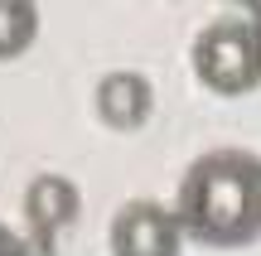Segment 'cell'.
I'll return each instance as SVG.
<instances>
[{"label":"cell","mask_w":261,"mask_h":256,"mask_svg":"<svg viewBox=\"0 0 261 256\" xmlns=\"http://www.w3.org/2000/svg\"><path fill=\"white\" fill-rule=\"evenodd\" d=\"M174 213L198 247H252L261 237V155L232 145L198 155L179 179Z\"/></svg>","instance_id":"6da1fadb"},{"label":"cell","mask_w":261,"mask_h":256,"mask_svg":"<svg viewBox=\"0 0 261 256\" xmlns=\"http://www.w3.org/2000/svg\"><path fill=\"white\" fill-rule=\"evenodd\" d=\"M194 77L218 97H247L261 87V24L256 19H213L189 48Z\"/></svg>","instance_id":"7a4b0ae2"},{"label":"cell","mask_w":261,"mask_h":256,"mask_svg":"<svg viewBox=\"0 0 261 256\" xmlns=\"http://www.w3.org/2000/svg\"><path fill=\"white\" fill-rule=\"evenodd\" d=\"M107 247H112V256H179L184 222L174 208H165L155 198H130L116 208Z\"/></svg>","instance_id":"3957f363"},{"label":"cell","mask_w":261,"mask_h":256,"mask_svg":"<svg viewBox=\"0 0 261 256\" xmlns=\"http://www.w3.org/2000/svg\"><path fill=\"white\" fill-rule=\"evenodd\" d=\"M92 106L112 131H140L150 121V111H155V87H150V77L130 73V68H116V73H107L97 82Z\"/></svg>","instance_id":"277c9868"},{"label":"cell","mask_w":261,"mask_h":256,"mask_svg":"<svg viewBox=\"0 0 261 256\" xmlns=\"http://www.w3.org/2000/svg\"><path fill=\"white\" fill-rule=\"evenodd\" d=\"M83 213V193L68 174H34L24 189V222L39 242H48L54 232H63L68 222Z\"/></svg>","instance_id":"5b68a950"},{"label":"cell","mask_w":261,"mask_h":256,"mask_svg":"<svg viewBox=\"0 0 261 256\" xmlns=\"http://www.w3.org/2000/svg\"><path fill=\"white\" fill-rule=\"evenodd\" d=\"M39 39V5L34 0H0V63L19 58Z\"/></svg>","instance_id":"8992f818"},{"label":"cell","mask_w":261,"mask_h":256,"mask_svg":"<svg viewBox=\"0 0 261 256\" xmlns=\"http://www.w3.org/2000/svg\"><path fill=\"white\" fill-rule=\"evenodd\" d=\"M0 256H29V242L15 227H5V222H0Z\"/></svg>","instance_id":"52a82bcc"},{"label":"cell","mask_w":261,"mask_h":256,"mask_svg":"<svg viewBox=\"0 0 261 256\" xmlns=\"http://www.w3.org/2000/svg\"><path fill=\"white\" fill-rule=\"evenodd\" d=\"M247 5H252V19H256V24H261V0H247Z\"/></svg>","instance_id":"ba28073f"}]
</instances>
